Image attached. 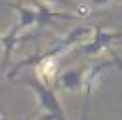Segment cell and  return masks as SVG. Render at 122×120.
I'll return each mask as SVG.
<instances>
[{
	"label": "cell",
	"instance_id": "30bf717a",
	"mask_svg": "<svg viewBox=\"0 0 122 120\" xmlns=\"http://www.w3.org/2000/svg\"><path fill=\"white\" fill-rule=\"evenodd\" d=\"M34 120H55V118H53L51 114H48V112H42V114H40V116H36Z\"/></svg>",
	"mask_w": 122,
	"mask_h": 120
},
{
	"label": "cell",
	"instance_id": "52a82bcc",
	"mask_svg": "<svg viewBox=\"0 0 122 120\" xmlns=\"http://www.w3.org/2000/svg\"><path fill=\"white\" fill-rule=\"evenodd\" d=\"M57 55H50L38 61L36 65V76L44 82H50L53 78H57Z\"/></svg>",
	"mask_w": 122,
	"mask_h": 120
},
{
	"label": "cell",
	"instance_id": "5b68a950",
	"mask_svg": "<svg viewBox=\"0 0 122 120\" xmlns=\"http://www.w3.org/2000/svg\"><path fill=\"white\" fill-rule=\"evenodd\" d=\"M19 32H21V30L17 29V25H13V27H10V29L4 32V36H2V67H4V69L8 67L10 57H11L15 46H17V42H19V36H17Z\"/></svg>",
	"mask_w": 122,
	"mask_h": 120
},
{
	"label": "cell",
	"instance_id": "3957f363",
	"mask_svg": "<svg viewBox=\"0 0 122 120\" xmlns=\"http://www.w3.org/2000/svg\"><path fill=\"white\" fill-rule=\"evenodd\" d=\"M122 38V30L114 32V30H107L103 27H95L93 29V34H92V40L86 42L84 46H78L76 51L82 53V55H95L103 50H109L111 42L112 40H120Z\"/></svg>",
	"mask_w": 122,
	"mask_h": 120
},
{
	"label": "cell",
	"instance_id": "6da1fadb",
	"mask_svg": "<svg viewBox=\"0 0 122 120\" xmlns=\"http://www.w3.org/2000/svg\"><path fill=\"white\" fill-rule=\"evenodd\" d=\"M19 84L25 86V88H30L34 91L36 103L44 112L51 114L55 120H67L65 112H63V107H61V103L57 99V93L53 91V88L48 86V82L40 80L38 76H25V78H21Z\"/></svg>",
	"mask_w": 122,
	"mask_h": 120
},
{
	"label": "cell",
	"instance_id": "9c48e42d",
	"mask_svg": "<svg viewBox=\"0 0 122 120\" xmlns=\"http://www.w3.org/2000/svg\"><path fill=\"white\" fill-rule=\"evenodd\" d=\"M109 0H90V4H92V8H99V6H105Z\"/></svg>",
	"mask_w": 122,
	"mask_h": 120
},
{
	"label": "cell",
	"instance_id": "8992f818",
	"mask_svg": "<svg viewBox=\"0 0 122 120\" xmlns=\"http://www.w3.org/2000/svg\"><path fill=\"white\" fill-rule=\"evenodd\" d=\"M11 8L17 11V29L19 30H27L32 25L38 23V10L36 8H27V6H19V4H11Z\"/></svg>",
	"mask_w": 122,
	"mask_h": 120
},
{
	"label": "cell",
	"instance_id": "8fae6325",
	"mask_svg": "<svg viewBox=\"0 0 122 120\" xmlns=\"http://www.w3.org/2000/svg\"><path fill=\"white\" fill-rule=\"evenodd\" d=\"M2 120H8V116H6V114H2Z\"/></svg>",
	"mask_w": 122,
	"mask_h": 120
},
{
	"label": "cell",
	"instance_id": "ba28073f",
	"mask_svg": "<svg viewBox=\"0 0 122 120\" xmlns=\"http://www.w3.org/2000/svg\"><path fill=\"white\" fill-rule=\"evenodd\" d=\"M46 4H57V6H67V8H76L72 0H42Z\"/></svg>",
	"mask_w": 122,
	"mask_h": 120
},
{
	"label": "cell",
	"instance_id": "277c9868",
	"mask_svg": "<svg viewBox=\"0 0 122 120\" xmlns=\"http://www.w3.org/2000/svg\"><path fill=\"white\" fill-rule=\"evenodd\" d=\"M84 76H86V69L74 67V69H65L55 78V82L65 91H80L84 86Z\"/></svg>",
	"mask_w": 122,
	"mask_h": 120
},
{
	"label": "cell",
	"instance_id": "7a4b0ae2",
	"mask_svg": "<svg viewBox=\"0 0 122 120\" xmlns=\"http://www.w3.org/2000/svg\"><path fill=\"white\" fill-rule=\"evenodd\" d=\"M111 67H122V57H114V59H107V61H95L86 69V76H84V86H82V120H88V112H90V101H92V93L97 88L99 80L103 78V74L111 69Z\"/></svg>",
	"mask_w": 122,
	"mask_h": 120
}]
</instances>
